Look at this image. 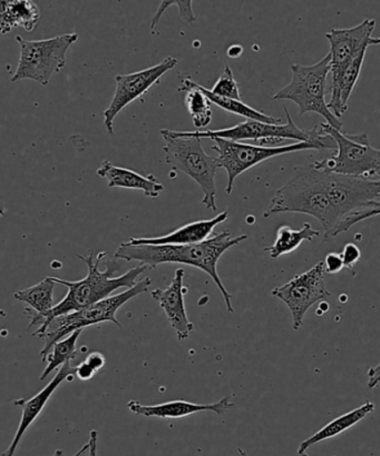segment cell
Returning <instances> with one entry per match:
<instances>
[{"mask_svg": "<svg viewBox=\"0 0 380 456\" xmlns=\"http://www.w3.org/2000/svg\"><path fill=\"white\" fill-rule=\"evenodd\" d=\"M151 284L152 280L149 277H145V279L137 281L136 285L133 286L132 289H128L123 293L103 299V301L85 307L83 310L55 317L39 337V338L44 339V347L40 351L42 361L45 362L46 360V356L51 352L54 344L69 337L75 330L105 323V322H111V323L118 326L119 329H122V324L116 319V313L125 304L131 301L132 298L136 297L137 295L147 292Z\"/></svg>", "mask_w": 380, "mask_h": 456, "instance_id": "obj_5", "label": "cell"}, {"mask_svg": "<svg viewBox=\"0 0 380 456\" xmlns=\"http://www.w3.org/2000/svg\"><path fill=\"white\" fill-rule=\"evenodd\" d=\"M89 449V444H87L83 446L82 449H79L78 452H76L73 456H82L87 453ZM52 456H65L64 452L62 450H56L55 452Z\"/></svg>", "mask_w": 380, "mask_h": 456, "instance_id": "obj_33", "label": "cell"}, {"mask_svg": "<svg viewBox=\"0 0 380 456\" xmlns=\"http://www.w3.org/2000/svg\"><path fill=\"white\" fill-rule=\"evenodd\" d=\"M185 270L178 268L171 284L167 289H156L151 292L152 297L159 302L169 324L176 330L178 341H185L194 330V324L186 314L185 297L187 288L185 285Z\"/></svg>", "mask_w": 380, "mask_h": 456, "instance_id": "obj_15", "label": "cell"}, {"mask_svg": "<svg viewBox=\"0 0 380 456\" xmlns=\"http://www.w3.org/2000/svg\"><path fill=\"white\" fill-rule=\"evenodd\" d=\"M96 174L107 181V186L110 189L141 191L146 198L158 199L165 190L162 183L153 174L143 176L141 174L132 171V169L115 167L109 160L103 162Z\"/></svg>", "mask_w": 380, "mask_h": 456, "instance_id": "obj_18", "label": "cell"}, {"mask_svg": "<svg viewBox=\"0 0 380 456\" xmlns=\"http://www.w3.org/2000/svg\"><path fill=\"white\" fill-rule=\"evenodd\" d=\"M39 20V7L31 0L0 2V35L11 33L17 27L31 33L38 25Z\"/></svg>", "mask_w": 380, "mask_h": 456, "instance_id": "obj_19", "label": "cell"}, {"mask_svg": "<svg viewBox=\"0 0 380 456\" xmlns=\"http://www.w3.org/2000/svg\"><path fill=\"white\" fill-rule=\"evenodd\" d=\"M106 252H101L97 255L96 259H94L93 250L89 252L88 256L78 254L80 261H83L87 266V275L83 280L67 281L62 280L60 277L51 276L54 283L66 286L69 289V293L60 303L54 306L48 314L43 317L36 316L25 310L26 314L30 319L29 330L34 328V326L36 328L38 326L33 337L39 338L46 326L55 317L83 310L85 307L91 306L93 304L110 297L115 290L120 289H132L137 283V277L149 268L145 265H138L131 268L125 274L115 277V273L120 270V264L116 261L107 262L105 271L100 270V264L106 257Z\"/></svg>", "mask_w": 380, "mask_h": 456, "instance_id": "obj_2", "label": "cell"}, {"mask_svg": "<svg viewBox=\"0 0 380 456\" xmlns=\"http://www.w3.org/2000/svg\"><path fill=\"white\" fill-rule=\"evenodd\" d=\"M234 406L231 396H226L216 403L210 404H195L185 400H176L162 404L143 405L140 402L131 401L128 402V409L132 413L145 418L180 419L200 412H213L221 417L226 411L231 410Z\"/></svg>", "mask_w": 380, "mask_h": 456, "instance_id": "obj_16", "label": "cell"}, {"mask_svg": "<svg viewBox=\"0 0 380 456\" xmlns=\"http://www.w3.org/2000/svg\"><path fill=\"white\" fill-rule=\"evenodd\" d=\"M374 411L375 404L373 402L366 401L359 409L352 410L351 412L343 414L341 417L333 419L332 422L326 424V426L320 428L318 432H316L315 435H312L310 437H308L307 440L302 442L298 448V455L308 456L307 451L310 450L312 445L333 439V437H336L342 435V433L350 430V428L355 427L356 424L363 421V419L368 417V414L373 413Z\"/></svg>", "mask_w": 380, "mask_h": 456, "instance_id": "obj_20", "label": "cell"}, {"mask_svg": "<svg viewBox=\"0 0 380 456\" xmlns=\"http://www.w3.org/2000/svg\"><path fill=\"white\" fill-rule=\"evenodd\" d=\"M238 452L240 456H249V454L245 452V451H244L243 449H238Z\"/></svg>", "mask_w": 380, "mask_h": 456, "instance_id": "obj_35", "label": "cell"}, {"mask_svg": "<svg viewBox=\"0 0 380 456\" xmlns=\"http://www.w3.org/2000/svg\"><path fill=\"white\" fill-rule=\"evenodd\" d=\"M330 53L315 65H292L293 79L287 86L272 96L275 101H292L299 107V115L316 113L326 119V124L343 131V124L328 109L327 80L330 74Z\"/></svg>", "mask_w": 380, "mask_h": 456, "instance_id": "obj_4", "label": "cell"}, {"mask_svg": "<svg viewBox=\"0 0 380 456\" xmlns=\"http://www.w3.org/2000/svg\"><path fill=\"white\" fill-rule=\"evenodd\" d=\"M165 162L190 176L203 191L202 205L216 212L218 159L205 153L200 138L162 136Z\"/></svg>", "mask_w": 380, "mask_h": 456, "instance_id": "obj_9", "label": "cell"}, {"mask_svg": "<svg viewBox=\"0 0 380 456\" xmlns=\"http://www.w3.org/2000/svg\"><path fill=\"white\" fill-rule=\"evenodd\" d=\"M178 92H186L185 104L192 118L194 127L198 131L207 128L212 122L211 102L207 96L200 91L194 80L183 79L182 85L178 88Z\"/></svg>", "mask_w": 380, "mask_h": 456, "instance_id": "obj_23", "label": "cell"}, {"mask_svg": "<svg viewBox=\"0 0 380 456\" xmlns=\"http://www.w3.org/2000/svg\"><path fill=\"white\" fill-rule=\"evenodd\" d=\"M319 131L333 138L337 154L329 159L317 160L311 164L312 167L317 171L339 175L379 180L380 151L370 144L368 134L351 135L337 131L326 123L319 125Z\"/></svg>", "mask_w": 380, "mask_h": 456, "instance_id": "obj_6", "label": "cell"}, {"mask_svg": "<svg viewBox=\"0 0 380 456\" xmlns=\"http://www.w3.org/2000/svg\"><path fill=\"white\" fill-rule=\"evenodd\" d=\"M272 295L288 306L293 316V328L298 330L303 324V317L316 303L330 297L325 284L323 262L316 264L310 271L293 277L288 283L272 289Z\"/></svg>", "mask_w": 380, "mask_h": 456, "instance_id": "obj_11", "label": "cell"}, {"mask_svg": "<svg viewBox=\"0 0 380 456\" xmlns=\"http://www.w3.org/2000/svg\"><path fill=\"white\" fill-rule=\"evenodd\" d=\"M75 370L76 366L71 365L70 362H66V363L62 365L61 369L58 370L55 378H54L42 391L38 392L37 395L30 397L29 400L20 399L12 402L13 405L21 409L22 414L20 424H18L15 436H13L12 444H9L8 449L4 451L2 456L15 455L18 446H20L27 430H29L31 424L37 419L40 413L43 412L45 406H46L49 399H51L57 388L64 382L70 383L73 381Z\"/></svg>", "mask_w": 380, "mask_h": 456, "instance_id": "obj_14", "label": "cell"}, {"mask_svg": "<svg viewBox=\"0 0 380 456\" xmlns=\"http://www.w3.org/2000/svg\"><path fill=\"white\" fill-rule=\"evenodd\" d=\"M320 232L306 222L302 230H293L288 225L279 227L275 243L263 248V252L270 255L272 259H278L283 255L294 252L303 241H312Z\"/></svg>", "mask_w": 380, "mask_h": 456, "instance_id": "obj_22", "label": "cell"}, {"mask_svg": "<svg viewBox=\"0 0 380 456\" xmlns=\"http://www.w3.org/2000/svg\"><path fill=\"white\" fill-rule=\"evenodd\" d=\"M196 86H198L200 91L202 92L205 96H207L211 104L217 105L220 107V109L225 110L226 111H229V113L243 116V118L250 120H257V122L272 125L281 124V118H275V116L267 115L262 113V111L254 110L252 107L244 104L243 101L229 100V98H222L213 95V94L210 92L208 88L203 87L202 85L199 83H196Z\"/></svg>", "mask_w": 380, "mask_h": 456, "instance_id": "obj_24", "label": "cell"}, {"mask_svg": "<svg viewBox=\"0 0 380 456\" xmlns=\"http://www.w3.org/2000/svg\"><path fill=\"white\" fill-rule=\"evenodd\" d=\"M213 95L229 98V100L243 101L241 100L239 84L236 82L230 66H226L220 78L214 84L212 89H209Z\"/></svg>", "mask_w": 380, "mask_h": 456, "instance_id": "obj_26", "label": "cell"}, {"mask_svg": "<svg viewBox=\"0 0 380 456\" xmlns=\"http://www.w3.org/2000/svg\"><path fill=\"white\" fill-rule=\"evenodd\" d=\"M55 283L51 276L46 277L38 284L30 286L24 289L17 290L13 294V297L17 301L27 304L30 308H25L26 311L36 316L43 317L48 314L56 305L54 302V290H55Z\"/></svg>", "mask_w": 380, "mask_h": 456, "instance_id": "obj_21", "label": "cell"}, {"mask_svg": "<svg viewBox=\"0 0 380 456\" xmlns=\"http://www.w3.org/2000/svg\"><path fill=\"white\" fill-rule=\"evenodd\" d=\"M285 107V113L287 116V123L272 125L257 120L247 119L244 123L235 125L234 127L218 129V131H194V132H176L169 131V129H162L161 135L169 137H196L200 140L203 138H222V140L239 142V141H260L265 138L277 137L283 138V140L297 141V142H317V144L325 145L327 150H336V144L332 137L321 134L319 127L316 126L311 131H306L298 127L296 123L293 122L292 115H290L288 107Z\"/></svg>", "mask_w": 380, "mask_h": 456, "instance_id": "obj_7", "label": "cell"}, {"mask_svg": "<svg viewBox=\"0 0 380 456\" xmlns=\"http://www.w3.org/2000/svg\"><path fill=\"white\" fill-rule=\"evenodd\" d=\"M96 373L94 372V370L89 368V366L85 363V362L76 366L75 375L80 379V381H91V379L94 378V375Z\"/></svg>", "mask_w": 380, "mask_h": 456, "instance_id": "obj_31", "label": "cell"}, {"mask_svg": "<svg viewBox=\"0 0 380 456\" xmlns=\"http://www.w3.org/2000/svg\"><path fill=\"white\" fill-rule=\"evenodd\" d=\"M84 330H78L75 332L69 335L65 338L61 339L57 343L53 346V352L51 354L46 356L47 366L46 369L44 370L42 375H40L39 381H44L45 379L48 377L49 374L56 370L58 368H61L62 365H64L66 362H70L71 360H75L76 356H78V348H76V344H78V338L80 335H82Z\"/></svg>", "mask_w": 380, "mask_h": 456, "instance_id": "obj_25", "label": "cell"}, {"mask_svg": "<svg viewBox=\"0 0 380 456\" xmlns=\"http://www.w3.org/2000/svg\"><path fill=\"white\" fill-rule=\"evenodd\" d=\"M240 48H243V47H241V46H232L230 48V51H232V52L235 51V53H229V56L232 57V58L240 57L241 53H243V52H238V49H240Z\"/></svg>", "mask_w": 380, "mask_h": 456, "instance_id": "obj_34", "label": "cell"}, {"mask_svg": "<svg viewBox=\"0 0 380 456\" xmlns=\"http://www.w3.org/2000/svg\"><path fill=\"white\" fill-rule=\"evenodd\" d=\"M78 34H64L56 37L42 40H27L21 36H16L20 45V61L15 73L11 77V83L30 79L48 86L54 76L65 69L67 53L75 43H78Z\"/></svg>", "mask_w": 380, "mask_h": 456, "instance_id": "obj_8", "label": "cell"}, {"mask_svg": "<svg viewBox=\"0 0 380 456\" xmlns=\"http://www.w3.org/2000/svg\"><path fill=\"white\" fill-rule=\"evenodd\" d=\"M293 172V176L272 196L263 217L279 213L307 214L320 222L325 240L333 239L334 214L326 193L323 172L317 171L312 165L294 167Z\"/></svg>", "mask_w": 380, "mask_h": 456, "instance_id": "obj_3", "label": "cell"}, {"mask_svg": "<svg viewBox=\"0 0 380 456\" xmlns=\"http://www.w3.org/2000/svg\"><path fill=\"white\" fill-rule=\"evenodd\" d=\"M89 456H97L98 433L95 430L89 433Z\"/></svg>", "mask_w": 380, "mask_h": 456, "instance_id": "obj_32", "label": "cell"}, {"mask_svg": "<svg viewBox=\"0 0 380 456\" xmlns=\"http://www.w3.org/2000/svg\"><path fill=\"white\" fill-rule=\"evenodd\" d=\"M325 274L336 275L343 268V259L339 253H329L326 255L323 261Z\"/></svg>", "mask_w": 380, "mask_h": 456, "instance_id": "obj_28", "label": "cell"}, {"mask_svg": "<svg viewBox=\"0 0 380 456\" xmlns=\"http://www.w3.org/2000/svg\"><path fill=\"white\" fill-rule=\"evenodd\" d=\"M214 142L212 150L217 151L218 162L220 168H225L227 174V185L226 193L232 194L235 182L241 174L249 171L256 165L265 160L277 158V156L294 153L308 150H327V147L317 142H294V144L280 147H262L244 142L222 140V138H211Z\"/></svg>", "mask_w": 380, "mask_h": 456, "instance_id": "obj_10", "label": "cell"}, {"mask_svg": "<svg viewBox=\"0 0 380 456\" xmlns=\"http://www.w3.org/2000/svg\"><path fill=\"white\" fill-rule=\"evenodd\" d=\"M229 218V212L219 214L211 220L189 223L178 230L159 237H132L127 241L128 245H190L207 240L213 234L214 228Z\"/></svg>", "mask_w": 380, "mask_h": 456, "instance_id": "obj_17", "label": "cell"}, {"mask_svg": "<svg viewBox=\"0 0 380 456\" xmlns=\"http://www.w3.org/2000/svg\"><path fill=\"white\" fill-rule=\"evenodd\" d=\"M248 240V235L231 237L230 231L212 234L207 240L190 245H128L127 241L116 249L114 257L123 261L140 262L153 270L161 264H183L199 268L211 277L225 299L227 311L234 313L232 295L226 289L218 273V262L227 249Z\"/></svg>", "mask_w": 380, "mask_h": 456, "instance_id": "obj_1", "label": "cell"}, {"mask_svg": "<svg viewBox=\"0 0 380 456\" xmlns=\"http://www.w3.org/2000/svg\"><path fill=\"white\" fill-rule=\"evenodd\" d=\"M173 3L174 6H177L178 11H180L178 12H180L181 20L187 22V24H194L196 18L194 16V8H192V2H190V0H187V2H185V0H177V2Z\"/></svg>", "mask_w": 380, "mask_h": 456, "instance_id": "obj_29", "label": "cell"}, {"mask_svg": "<svg viewBox=\"0 0 380 456\" xmlns=\"http://www.w3.org/2000/svg\"><path fill=\"white\" fill-rule=\"evenodd\" d=\"M341 256L343 267L352 268L359 262L361 250L356 244L348 243L345 245V248H343Z\"/></svg>", "mask_w": 380, "mask_h": 456, "instance_id": "obj_27", "label": "cell"}, {"mask_svg": "<svg viewBox=\"0 0 380 456\" xmlns=\"http://www.w3.org/2000/svg\"><path fill=\"white\" fill-rule=\"evenodd\" d=\"M89 368L94 370V372L97 373L105 366V357L101 353L94 352L87 356V359L84 361Z\"/></svg>", "mask_w": 380, "mask_h": 456, "instance_id": "obj_30", "label": "cell"}, {"mask_svg": "<svg viewBox=\"0 0 380 456\" xmlns=\"http://www.w3.org/2000/svg\"><path fill=\"white\" fill-rule=\"evenodd\" d=\"M375 27L376 20H365L351 28L332 29L325 35L330 44L332 86L337 84L343 71L361 51L378 46L380 39L372 36Z\"/></svg>", "mask_w": 380, "mask_h": 456, "instance_id": "obj_13", "label": "cell"}, {"mask_svg": "<svg viewBox=\"0 0 380 456\" xmlns=\"http://www.w3.org/2000/svg\"><path fill=\"white\" fill-rule=\"evenodd\" d=\"M178 62L176 57L169 56L162 62L150 69L136 71V73L115 76L116 88L113 100L103 114L104 126L110 135H114V120L120 111L137 98L145 95L155 84H159L168 71L176 69Z\"/></svg>", "mask_w": 380, "mask_h": 456, "instance_id": "obj_12", "label": "cell"}]
</instances>
